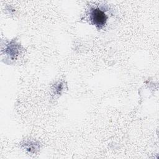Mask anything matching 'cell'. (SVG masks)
Returning <instances> with one entry per match:
<instances>
[{"mask_svg":"<svg viewBox=\"0 0 159 159\" xmlns=\"http://www.w3.org/2000/svg\"><path fill=\"white\" fill-rule=\"evenodd\" d=\"M90 19L96 26L101 28L106 24L107 16L101 9L94 8L91 11Z\"/></svg>","mask_w":159,"mask_h":159,"instance_id":"1","label":"cell"},{"mask_svg":"<svg viewBox=\"0 0 159 159\" xmlns=\"http://www.w3.org/2000/svg\"><path fill=\"white\" fill-rule=\"evenodd\" d=\"M14 44H12V45H10L9 46L7 47V53L11 56H15L17 53V47L16 46L14 45Z\"/></svg>","mask_w":159,"mask_h":159,"instance_id":"2","label":"cell"}]
</instances>
